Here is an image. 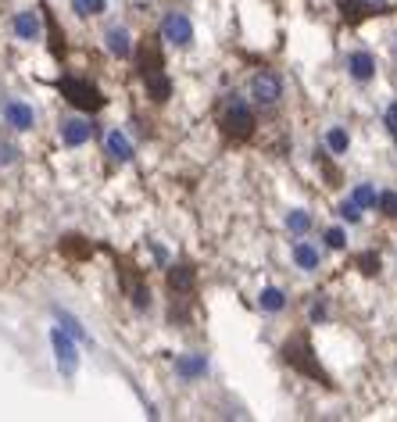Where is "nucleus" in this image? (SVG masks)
<instances>
[{"label":"nucleus","mask_w":397,"mask_h":422,"mask_svg":"<svg viewBox=\"0 0 397 422\" xmlns=\"http://www.w3.org/2000/svg\"><path fill=\"white\" fill-rule=\"evenodd\" d=\"M337 215H340L344 222H351V226H358V222H362V208L347 197V201H340V204H337Z\"/></svg>","instance_id":"nucleus-26"},{"label":"nucleus","mask_w":397,"mask_h":422,"mask_svg":"<svg viewBox=\"0 0 397 422\" xmlns=\"http://www.w3.org/2000/svg\"><path fill=\"white\" fill-rule=\"evenodd\" d=\"M57 319H61V329H65V333H72L79 344H86V340H90V333L82 329V322H79V319H72L68 311H61V308H57Z\"/></svg>","instance_id":"nucleus-22"},{"label":"nucleus","mask_w":397,"mask_h":422,"mask_svg":"<svg viewBox=\"0 0 397 422\" xmlns=\"http://www.w3.org/2000/svg\"><path fill=\"white\" fill-rule=\"evenodd\" d=\"M4 125L8 129H15V133H29L33 125H36V111H33V104H26V100H8L4 104Z\"/></svg>","instance_id":"nucleus-9"},{"label":"nucleus","mask_w":397,"mask_h":422,"mask_svg":"<svg viewBox=\"0 0 397 422\" xmlns=\"http://www.w3.org/2000/svg\"><path fill=\"white\" fill-rule=\"evenodd\" d=\"M255 111H250V104L237 93L222 97L219 104V129L229 136V140H250L255 136Z\"/></svg>","instance_id":"nucleus-3"},{"label":"nucleus","mask_w":397,"mask_h":422,"mask_svg":"<svg viewBox=\"0 0 397 422\" xmlns=\"http://www.w3.org/2000/svg\"><path fill=\"white\" fill-rule=\"evenodd\" d=\"M72 11L82 18H97V15L108 11V0H72Z\"/></svg>","instance_id":"nucleus-21"},{"label":"nucleus","mask_w":397,"mask_h":422,"mask_svg":"<svg viewBox=\"0 0 397 422\" xmlns=\"http://www.w3.org/2000/svg\"><path fill=\"white\" fill-rule=\"evenodd\" d=\"M354 265H358L365 276H380V265H383V262H380V255H376V250H362Z\"/></svg>","instance_id":"nucleus-25"},{"label":"nucleus","mask_w":397,"mask_h":422,"mask_svg":"<svg viewBox=\"0 0 397 422\" xmlns=\"http://www.w3.org/2000/svg\"><path fill=\"white\" fill-rule=\"evenodd\" d=\"M172 372H176V379H183V383H197V379H204L207 372H212V362H207L204 351H186L172 362Z\"/></svg>","instance_id":"nucleus-8"},{"label":"nucleus","mask_w":397,"mask_h":422,"mask_svg":"<svg viewBox=\"0 0 397 422\" xmlns=\"http://www.w3.org/2000/svg\"><path fill=\"white\" fill-rule=\"evenodd\" d=\"M340 11H344V18L358 22V18H365V15H369V11H376V8H369L365 0H340Z\"/></svg>","instance_id":"nucleus-24"},{"label":"nucleus","mask_w":397,"mask_h":422,"mask_svg":"<svg viewBox=\"0 0 397 422\" xmlns=\"http://www.w3.org/2000/svg\"><path fill=\"white\" fill-rule=\"evenodd\" d=\"M376 197H380V194H376V186H372V183H358V186H354V190H351V201H354V204H358L362 211H369V208H376Z\"/></svg>","instance_id":"nucleus-20"},{"label":"nucleus","mask_w":397,"mask_h":422,"mask_svg":"<svg viewBox=\"0 0 397 422\" xmlns=\"http://www.w3.org/2000/svg\"><path fill=\"white\" fill-rule=\"evenodd\" d=\"M165 279H169V290L172 293H190V286L197 283V268L190 262H176V265H169Z\"/></svg>","instance_id":"nucleus-12"},{"label":"nucleus","mask_w":397,"mask_h":422,"mask_svg":"<svg viewBox=\"0 0 397 422\" xmlns=\"http://www.w3.org/2000/svg\"><path fill=\"white\" fill-rule=\"evenodd\" d=\"M279 354H283V362L294 369V372H301V376H308V379H315V383H322V387H333V383H329V372L322 369L319 354H315V347H311L301 333H297V336H290V340H283Z\"/></svg>","instance_id":"nucleus-2"},{"label":"nucleus","mask_w":397,"mask_h":422,"mask_svg":"<svg viewBox=\"0 0 397 422\" xmlns=\"http://www.w3.org/2000/svg\"><path fill=\"white\" fill-rule=\"evenodd\" d=\"M133 54H136L140 79H143V86H147L151 100H158V104H161V100H169V97H172V82L165 79V54H161V47H158V39L147 36Z\"/></svg>","instance_id":"nucleus-1"},{"label":"nucleus","mask_w":397,"mask_h":422,"mask_svg":"<svg viewBox=\"0 0 397 422\" xmlns=\"http://www.w3.org/2000/svg\"><path fill=\"white\" fill-rule=\"evenodd\" d=\"M383 125H387V133H390V140H394V147H397V100H390V104H387V111H383Z\"/></svg>","instance_id":"nucleus-27"},{"label":"nucleus","mask_w":397,"mask_h":422,"mask_svg":"<svg viewBox=\"0 0 397 422\" xmlns=\"http://www.w3.org/2000/svg\"><path fill=\"white\" fill-rule=\"evenodd\" d=\"M104 154H108L111 161H133V143H129V136H125L122 129H111L108 136H104Z\"/></svg>","instance_id":"nucleus-16"},{"label":"nucleus","mask_w":397,"mask_h":422,"mask_svg":"<svg viewBox=\"0 0 397 422\" xmlns=\"http://www.w3.org/2000/svg\"><path fill=\"white\" fill-rule=\"evenodd\" d=\"M394 57H397V39H394Z\"/></svg>","instance_id":"nucleus-32"},{"label":"nucleus","mask_w":397,"mask_h":422,"mask_svg":"<svg viewBox=\"0 0 397 422\" xmlns=\"http://www.w3.org/2000/svg\"><path fill=\"white\" fill-rule=\"evenodd\" d=\"M286 290L283 286H265L261 293H258V308L265 311V315H279V311H286Z\"/></svg>","instance_id":"nucleus-17"},{"label":"nucleus","mask_w":397,"mask_h":422,"mask_svg":"<svg viewBox=\"0 0 397 422\" xmlns=\"http://www.w3.org/2000/svg\"><path fill=\"white\" fill-rule=\"evenodd\" d=\"M151 250H154V258H158V262H161V265H165V262H169V250H165V247H158V244H154V247H151Z\"/></svg>","instance_id":"nucleus-31"},{"label":"nucleus","mask_w":397,"mask_h":422,"mask_svg":"<svg viewBox=\"0 0 397 422\" xmlns=\"http://www.w3.org/2000/svg\"><path fill=\"white\" fill-rule=\"evenodd\" d=\"M247 90H250V97H255L258 104L273 108V104L283 100V79H279V72H273V68H258L255 75H250Z\"/></svg>","instance_id":"nucleus-6"},{"label":"nucleus","mask_w":397,"mask_h":422,"mask_svg":"<svg viewBox=\"0 0 397 422\" xmlns=\"http://www.w3.org/2000/svg\"><path fill=\"white\" fill-rule=\"evenodd\" d=\"M322 240H326L329 250H347V229L344 226H329L322 233Z\"/></svg>","instance_id":"nucleus-23"},{"label":"nucleus","mask_w":397,"mask_h":422,"mask_svg":"<svg viewBox=\"0 0 397 422\" xmlns=\"http://www.w3.org/2000/svg\"><path fill=\"white\" fill-rule=\"evenodd\" d=\"M15 161H18V147L0 143V168H8V165H15Z\"/></svg>","instance_id":"nucleus-30"},{"label":"nucleus","mask_w":397,"mask_h":422,"mask_svg":"<svg viewBox=\"0 0 397 422\" xmlns=\"http://www.w3.org/2000/svg\"><path fill=\"white\" fill-rule=\"evenodd\" d=\"M347 75H351L354 82H372V79H376V57H372L369 51H354V54L347 57Z\"/></svg>","instance_id":"nucleus-14"},{"label":"nucleus","mask_w":397,"mask_h":422,"mask_svg":"<svg viewBox=\"0 0 397 422\" xmlns=\"http://www.w3.org/2000/svg\"><path fill=\"white\" fill-rule=\"evenodd\" d=\"M376 208H383V215H397V194H394V190L380 194V197H376Z\"/></svg>","instance_id":"nucleus-29"},{"label":"nucleus","mask_w":397,"mask_h":422,"mask_svg":"<svg viewBox=\"0 0 397 422\" xmlns=\"http://www.w3.org/2000/svg\"><path fill=\"white\" fill-rule=\"evenodd\" d=\"M326 315H329V311H326V297H315V301H311V308H308V319L315 322V326H322Z\"/></svg>","instance_id":"nucleus-28"},{"label":"nucleus","mask_w":397,"mask_h":422,"mask_svg":"<svg viewBox=\"0 0 397 422\" xmlns=\"http://www.w3.org/2000/svg\"><path fill=\"white\" fill-rule=\"evenodd\" d=\"M294 265H297L301 272H319V265H322V250L311 244L308 237H297V244H294Z\"/></svg>","instance_id":"nucleus-13"},{"label":"nucleus","mask_w":397,"mask_h":422,"mask_svg":"<svg viewBox=\"0 0 397 422\" xmlns=\"http://www.w3.org/2000/svg\"><path fill=\"white\" fill-rule=\"evenodd\" d=\"M50 347H54V358H57V369L65 379H75L79 372V340L72 333H65L61 326H50Z\"/></svg>","instance_id":"nucleus-5"},{"label":"nucleus","mask_w":397,"mask_h":422,"mask_svg":"<svg viewBox=\"0 0 397 422\" xmlns=\"http://www.w3.org/2000/svg\"><path fill=\"white\" fill-rule=\"evenodd\" d=\"M311 222H315V219H311V211H304V208H290L286 219H283V226H286L294 237H308V233H311Z\"/></svg>","instance_id":"nucleus-18"},{"label":"nucleus","mask_w":397,"mask_h":422,"mask_svg":"<svg viewBox=\"0 0 397 422\" xmlns=\"http://www.w3.org/2000/svg\"><path fill=\"white\" fill-rule=\"evenodd\" d=\"M15 36L18 39H26V44H36L39 39V29H44V22H39V15L36 11H18L15 15V22H11Z\"/></svg>","instance_id":"nucleus-15"},{"label":"nucleus","mask_w":397,"mask_h":422,"mask_svg":"<svg viewBox=\"0 0 397 422\" xmlns=\"http://www.w3.org/2000/svg\"><path fill=\"white\" fill-rule=\"evenodd\" d=\"M90 136H93V125L86 122V118H65L61 122V143L65 147H82V143H90Z\"/></svg>","instance_id":"nucleus-11"},{"label":"nucleus","mask_w":397,"mask_h":422,"mask_svg":"<svg viewBox=\"0 0 397 422\" xmlns=\"http://www.w3.org/2000/svg\"><path fill=\"white\" fill-rule=\"evenodd\" d=\"M57 90H61V97H65L75 111H100L104 108V93L93 86V82H86V79L65 75V79L57 82Z\"/></svg>","instance_id":"nucleus-4"},{"label":"nucleus","mask_w":397,"mask_h":422,"mask_svg":"<svg viewBox=\"0 0 397 422\" xmlns=\"http://www.w3.org/2000/svg\"><path fill=\"white\" fill-rule=\"evenodd\" d=\"M161 36L169 39L172 47H190L194 44V22L186 11H165L161 18Z\"/></svg>","instance_id":"nucleus-7"},{"label":"nucleus","mask_w":397,"mask_h":422,"mask_svg":"<svg viewBox=\"0 0 397 422\" xmlns=\"http://www.w3.org/2000/svg\"><path fill=\"white\" fill-rule=\"evenodd\" d=\"M104 47L111 51V57L125 61V57H133V36L125 26H108L104 29Z\"/></svg>","instance_id":"nucleus-10"},{"label":"nucleus","mask_w":397,"mask_h":422,"mask_svg":"<svg viewBox=\"0 0 397 422\" xmlns=\"http://www.w3.org/2000/svg\"><path fill=\"white\" fill-rule=\"evenodd\" d=\"M322 143H326V151H329V154H347V147H351V133L344 129V125H329L326 136H322Z\"/></svg>","instance_id":"nucleus-19"}]
</instances>
